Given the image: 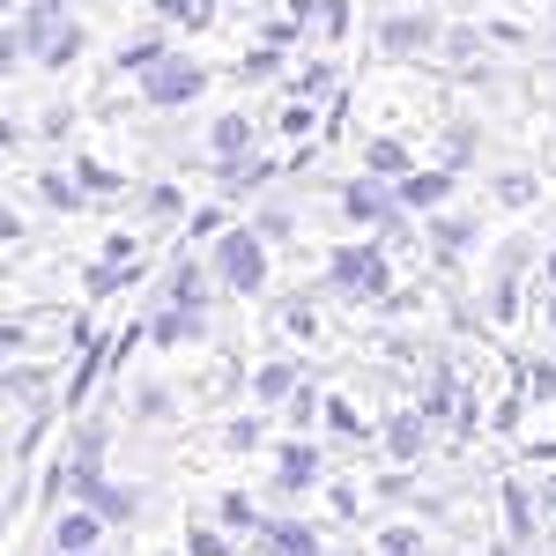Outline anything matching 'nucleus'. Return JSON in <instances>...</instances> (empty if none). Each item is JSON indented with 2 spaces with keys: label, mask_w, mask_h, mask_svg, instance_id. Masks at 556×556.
I'll return each mask as SVG.
<instances>
[{
  "label": "nucleus",
  "mask_w": 556,
  "mask_h": 556,
  "mask_svg": "<svg viewBox=\"0 0 556 556\" xmlns=\"http://www.w3.org/2000/svg\"><path fill=\"white\" fill-rule=\"evenodd\" d=\"M327 290L349 304H379L393 290V267H386V245L379 238H364V245H342V253L327 260Z\"/></svg>",
  "instance_id": "nucleus-1"
},
{
  "label": "nucleus",
  "mask_w": 556,
  "mask_h": 556,
  "mask_svg": "<svg viewBox=\"0 0 556 556\" xmlns=\"http://www.w3.org/2000/svg\"><path fill=\"white\" fill-rule=\"evenodd\" d=\"M215 282L230 298H253L260 282H267V238L260 230H223L215 238Z\"/></svg>",
  "instance_id": "nucleus-2"
},
{
  "label": "nucleus",
  "mask_w": 556,
  "mask_h": 556,
  "mask_svg": "<svg viewBox=\"0 0 556 556\" xmlns=\"http://www.w3.org/2000/svg\"><path fill=\"white\" fill-rule=\"evenodd\" d=\"M208 89V67L193 60V52H172V60H156L149 75H141V104L149 112H178V104H193Z\"/></svg>",
  "instance_id": "nucleus-3"
},
{
  "label": "nucleus",
  "mask_w": 556,
  "mask_h": 556,
  "mask_svg": "<svg viewBox=\"0 0 556 556\" xmlns=\"http://www.w3.org/2000/svg\"><path fill=\"white\" fill-rule=\"evenodd\" d=\"M342 215L349 223H371V230H401V186L393 178H349L342 186Z\"/></svg>",
  "instance_id": "nucleus-4"
},
{
  "label": "nucleus",
  "mask_w": 556,
  "mask_h": 556,
  "mask_svg": "<svg viewBox=\"0 0 556 556\" xmlns=\"http://www.w3.org/2000/svg\"><path fill=\"white\" fill-rule=\"evenodd\" d=\"M430 45H445V30L430 15H386L379 23V52L386 60H424Z\"/></svg>",
  "instance_id": "nucleus-5"
},
{
  "label": "nucleus",
  "mask_w": 556,
  "mask_h": 556,
  "mask_svg": "<svg viewBox=\"0 0 556 556\" xmlns=\"http://www.w3.org/2000/svg\"><path fill=\"white\" fill-rule=\"evenodd\" d=\"M104 542V513L97 505H75V513H60L52 519V549H67V556H83Z\"/></svg>",
  "instance_id": "nucleus-6"
},
{
  "label": "nucleus",
  "mask_w": 556,
  "mask_h": 556,
  "mask_svg": "<svg viewBox=\"0 0 556 556\" xmlns=\"http://www.w3.org/2000/svg\"><path fill=\"white\" fill-rule=\"evenodd\" d=\"M319 482V445H282L275 453V497H298Z\"/></svg>",
  "instance_id": "nucleus-7"
},
{
  "label": "nucleus",
  "mask_w": 556,
  "mask_h": 556,
  "mask_svg": "<svg viewBox=\"0 0 556 556\" xmlns=\"http://www.w3.org/2000/svg\"><path fill=\"white\" fill-rule=\"evenodd\" d=\"M453 186H460L453 164L445 172H408L401 178V208H438V201H453Z\"/></svg>",
  "instance_id": "nucleus-8"
},
{
  "label": "nucleus",
  "mask_w": 556,
  "mask_h": 556,
  "mask_svg": "<svg viewBox=\"0 0 556 556\" xmlns=\"http://www.w3.org/2000/svg\"><path fill=\"white\" fill-rule=\"evenodd\" d=\"M260 549L267 556H319V534H312L304 519H267V527H260Z\"/></svg>",
  "instance_id": "nucleus-9"
},
{
  "label": "nucleus",
  "mask_w": 556,
  "mask_h": 556,
  "mask_svg": "<svg viewBox=\"0 0 556 556\" xmlns=\"http://www.w3.org/2000/svg\"><path fill=\"white\" fill-rule=\"evenodd\" d=\"M149 342H156V349L201 342V312H193V304H172V312H156V319H149Z\"/></svg>",
  "instance_id": "nucleus-10"
},
{
  "label": "nucleus",
  "mask_w": 556,
  "mask_h": 556,
  "mask_svg": "<svg viewBox=\"0 0 556 556\" xmlns=\"http://www.w3.org/2000/svg\"><path fill=\"white\" fill-rule=\"evenodd\" d=\"M424 438H430V416H424V408H401V416L386 424V445H393V460H416V453H424Z\"/></svg>",
  "instance_id": "nucleus-11"
},
{
  "label": "nucleus",
  "mask_w": 556,
  "mask_h": 556,
  "mask_svg": "<svg viewBox=\"0 0 556 556\" xmlns=\"http://www.w3.org/2000/svg\"><path fill=\"white\" fill-rule=\"evenodd\" d=\"M304 386V371L290 364V356H275V364H260V379H253V393H260V408H275V401H290Z\"/></svg>",
  "instance_id": "nucleus-12"
},
{
  "label": "nucleus",
  "mask_w": 556,
  "mask_h": 556,
  "mask_svg": "<svg viewBox=\"0 0 556 556\" xmlns=\"http://www.w3.org/2000/svg\"><path fill=\"white\" fill-rule=\"evenodd\" d=\"M223 186H230V193H267V186H275V164L245 149V156H230V164H223Z\"/></svg>",
  "instance_id": "nucleus-13"
},
{
  "label": "nucleus",
  "mask_w": 556,
  "mask_h": 556,
  "mask_svg": "<svg viewBox=\"0 0 556 556\" xmlns=\"http://www.w3.org/2000/svg\"><path fill=\"white\" fill-rule=\"evenodd\" d=\"M208 149L223 156V164H230V156H245V149H253V119H245V112H223V119L208 127Z\"/></svg>",
  "instance_id": "nucleus-14"
},
{
  "label": "nucleus",
  "mask_w": 556,
  "mask_h": 556,
  "mask_svg": "<svg viewBox=\"0 0 556 556\" xmlns=\"http://www.w3.org/2000/svg\"><path fill=\"white\" fill-rule=\"evenodd\" d=\"M164 298H172V304H193V312H208V267L178 260V267H172V282H164Z\"/></svg>",
  "instance_id": "nucleus-15"
},
{
  "label": "nucleus",
  "mask_w": 556,
  "mask_h": 556,
  "mask_svg": "<svg viewBox=\"0 0 556 556\" xmlns=\"http://www.w3.org/2000/svg\"><path fill=\"white\" fill-rule=\"evenodd\" d=\"M468 245H475V223H460V215H438V223H430V253L445 260V267L468 253Z\"/></svg>",
  "instance_id": "nucleus-16"
},
{
  "label": "nucleus",
  "mask_w": 556,
  "mask_h": 556,
  "mask_svg": "<svg viewBox=\"0 0 556 556\" xmlns=\"http://www.w3.org/2000/svg\"><path fill=\"white\" fill-rule=\"evenodd\" d=\"M497 497H505V534H513V542H527V534H534V497H527L519 482H505Z\"/></svg>",
  "instance_id": "nucleus-17"
},
{
  "label": "nucleus",
  "mask_w": 556,
  "mask_h": 556,
  "mask_svg": "<svg viewBox=\"0 0 556 556\" xmlns=\"http://www.w3.org/2000/svg\"><path fill=\"white\" fill-rule=\"evenodd\" d=\"M38 201H45V208H83L89 193H83V178H67V172H45V178H38Z\"/></svg>",
  "instance_id": "nucleus-18"
},
{
  "label": "nucleus",
  "mask_w": 556,
  "mask_h": 556,
  "mask_svg": "<svg viewBox=\"0 0 556 556\" xmlns=\"http://www.w3.org/2000/svg\"><path fill=\"white\" fill-rule=\"evenodd\" d=\"M260 238H267V245H290V238H298V208H282V201H267V208H260V223H253Z\"/></svg>",
  "instance_id": "nucleus-19"
},
{
  "label": "nucleus",
  "mask_w": 556,
  "mask_h": 556,
  "mask_svg": "<svg viewBox=\"0 0 556 556\" xmlns=\"http://www.w3.org/2000/svg\"><path fill=\"white\" fill-rule=\"evenodd\" d=\"M364 164H371L379 178H393V186H401V178H408V149H401V141H371V149H364Z\"/></svg>",
  "instance_id": "nucleus-20"
},
{
  "label": "nucleus",
  "mask_w": 556,
  "mask_h": 556,
  "mask_svg": "<svg viewBox=\"0 0 556 556\" xmlns=\"http://www.w3.org/2000/svg\"><path fill=\"white\" fill-rule=\"evenodd\" d=\"M215 519H223V527H230V534H260V527H267V519L253 513V497H238V490H230V497H223V505H215Z\"/></svg>",
  "instance_id": "nucleus-21"
},
{
  "label": "nucleus",
  "mask_w": 556,
  "mask_h": 556,
  "mask_svg": "<svg viewBox=\"0 0 556 556\" xmlns=\"http://www.w3.org/2000/svg\"><path fill=\"white\" fill-rule=\"evenodd\" d=\"M312 127H319V112H312L304 97H290V104L275 112V134H282V141H304V134H312Z\"/></svg>",
  "instance_id": "nucleus-22"
},
{
  "label": "nucleus",
  "mask_w": 556,
  "mask_h": 556,
  "mask_svg": "<svg viewBox=\"0 0 556 556\" xmlns=\"http://www.w3.org/2000/svg\"><path fill=\"white\" fill-rule=\"evenodd\" d=\"M156 15H172V23H186V30H208L215 0H156Z\"/></svg>",
  "instance_id": "nucleus-23"
},
{
  "label": "nucleus",
  "mask_w": 556,
  "mask_h": 556,
  "mask_svg": "<svg viewBox=\"0 0 556 556\" xmlns=\"http://www.w3.org/2000/svg\"><path fill=\"white\" fill-rule=\"evenodd\" d=\"M156 60H172V45H164V38H134L127 52H119V67H127V75H149Z\"/></svg>",
  "instance_id": "nucleus-24"
},
{
  "label": "nucleus",
  "mask_w": 556,
  "mask_h": 556,
  "mask_svg": "<svg viewBox=\"0 0 556 556\" xmlns=\"http://www.w3.org/2000/svg\"><path fill=\"white\" fill-rule=\"evenodd\" d=\"M327 424H334V438H364V408H356L349 393H334V401H327Z\"/></svg>",
  "instance_id": "nucleus-25"
},
{
  "label": "nucleus",
  "mask_w": 556,
  "mask_h": 556,
  "mask_svg": "<svg viewBox=\"0 0 556 556\" xmlns=\"http://www.w3.org/2000/svg\"><path fill=\"white\" fill-rule=\"evenodd\" d=\"M275 67H282V45H275V38H260L253 52H245V83H267Z\"/></svg>",
  "instance_id": "nucleus-26"
},
{
  "label": "nucleus",
  "mask_w": 556,
  "mask_h": 556,
  "mask_svg": "<svg viewBox=\"0 0 556 556\" xmlns=\"http://www.w3.org/2000/svg\"><path fill=\"white\" fill-rule=\"evenodd\" d=\"M379 549H386V556H430L416 527H386V534H379Z\"/></svg>",
  "instance_id": "nucleus-27"
},
{
  "label": "nucleus",
  "mask_w": 556,
  "mask_h": 556,
  "mask_svg": "<svg viewBox=\"0 0 556 556\" xmlns=\"http://www.w3.org/2000/svg\"><path fill=\"white\" fill-rule=\"evenodd\" d=\"M534 193H542V186H534L527 172H505V178H497V201H505V208H519V201H534Z\"/></svg>",
  "instance_id": "nucleus-28"
},
{
  "label": "nucleus",
  "mask_w": 556,
  "mask_h": 556,
  "mask_svg": "<svg viewBox=\"0 0 556 556\" xmlns=\"http://www.w3.org/2000/svg\"><path fill=\"white\" fill-rule=\"evenodd\" d=\"M186 549H193V556H230V534H223V527H193Z\"/></svg>",
  "instance_id": "nucleus-29"
},
{
  "label": "nucleus",
  "mask_w": 556,
  "mask_h": 556,
  "mask_svg": "<svg viewBox=\"0 0 556 556\" xmlns=\"http://www.w3.org/2000/svg\"><path fill=\"white\" fill-rule=\"evenodd\" d=\"M75 178H83L89 201H97V193H119V172H104V164H75Z\"/></svg>",
  "instance_id": "nucleus-30"
},
{
  "label": "nucleus",
  "mask_w": 556,
  "mask_h": 556,
  "mask_svg": "<svg viewBox=\"0 0 556 556\" xmlns=\"http://www.w3.org/2000/svg\"><path fill=\"white\" fill-rule=\"evenodd\" d=\"M134 416H141V424H164V416H172V401H164L156 386H141V393H134Z\"/></svg>",
  "instance_id": "nucleus-31"
},
{
  "label": "nucleus",
  "mask_w": 556,
  "mask_h": 556,
  "mask_svg": "<svg viewBox=\"0 0 556 556\" xmlns=\"http://www.w3.org/2000/svg\"><path fill=\"white\" fill-rule=\"evenodd\" d=\"M223 445H230V453H253V445H260V416H238V424H230V438H223Z\"/></svg>",
  "instance_id": "nucleus-32"
},
{
  "label": "nucleus",
  "mask_w": 556,
  "mask_h": 556,
  "mask_svg": "<svg viewBox=\"0 0 556 556\" xmlns=\"http://www.w3.org/2000/svg\"><path fill=\"white\" fill-rule=\"evenodd\" d=\"M482 52V30H445V60H475Z\"/></svg>",
  "instance_id": "nucleus-33"
},
{
  "label": "nucleus",
  "mask_w": 556,
  "mask_h": 556,
  "mask_svg": "<svg viewBox=\"0 0 556 556\" xmlns=\"http://www.w3.org/2000/svg\"><path fill=\"white\" fill-rule=\"evenodd\" d=\"M149 215H186V193L178 186H149Z\"/></svg>",
  "instance_id": "nucleus-34"
},
{
  "label": "nucleus",
  "mask_w": 556,
  "mask_h": 556,
  "mask_svg": "<svg viewBox=\"0 0 556 556\" xmlns=\"http://www.w3.org/2000/svg\"><path fill=\"white\" fill-rule=\"evenodd\" d=\"M527 393L534 401H556V364H527Z\"/></svg>",
  "instance_id": "nucleus-35"
},
{
  "label": "nucleus",
  "mask_w": 556,
  "mask_h": 556,
  "mask_svg": "<svg viewBox=\"0 0 556 556\" xmlns=\"http://www.w3.org/2000/svg\"><path fill=\"white\" fill-rule=\"evenodd\" d=\"M312 416H319V393L298 386V393H290V424H312Z\"/></svg>",
  "instance_id": "nucleus-36"
},
{
  "label": "nucleus",
  "mask_w": 556,
  "mask_h": 556,
  "mask_svg": "<svg viewBox=\"0 0 556 556\" xmlns=\"http://www.w3.org/2000/svg\"><path fill=\"white\" fill-rule=\"evenodd\" d=\"M542 497H549V505H556V475H549V490H542Z\"/></svg>",
  "instance_id": "nucleus-37"
},
{
  "label": "nucleus",
  "mask_w": 556,
  "mask_h": 556,
  "mask_svg": "<svg viewBox=\"0 0 556 556\" xmlns=\"http://www.w3.org/2000/svg\"><path fill=\"white\" fill-rule=\"evenodd\" d=\"M549 282H556V253H549Z\"/></svg>",
  "instance_id": "nucleus-38"
},
{
  "label": "nucleus",
  "mask_w": 556,
  "mask_h": 556,
  "mask_svg": "<svg viewBox=\"0 0 556 556\" xmlns=\"http://www.w3.org/2000/svg\"><path fill=\"white\" fill-rule=\"evenodd\" d=\"M52 556H67V549H52ZM83 556H89V549H83Z\"/></svg>",
  "instance_id": "nucleus-39"
}]
</instances>
